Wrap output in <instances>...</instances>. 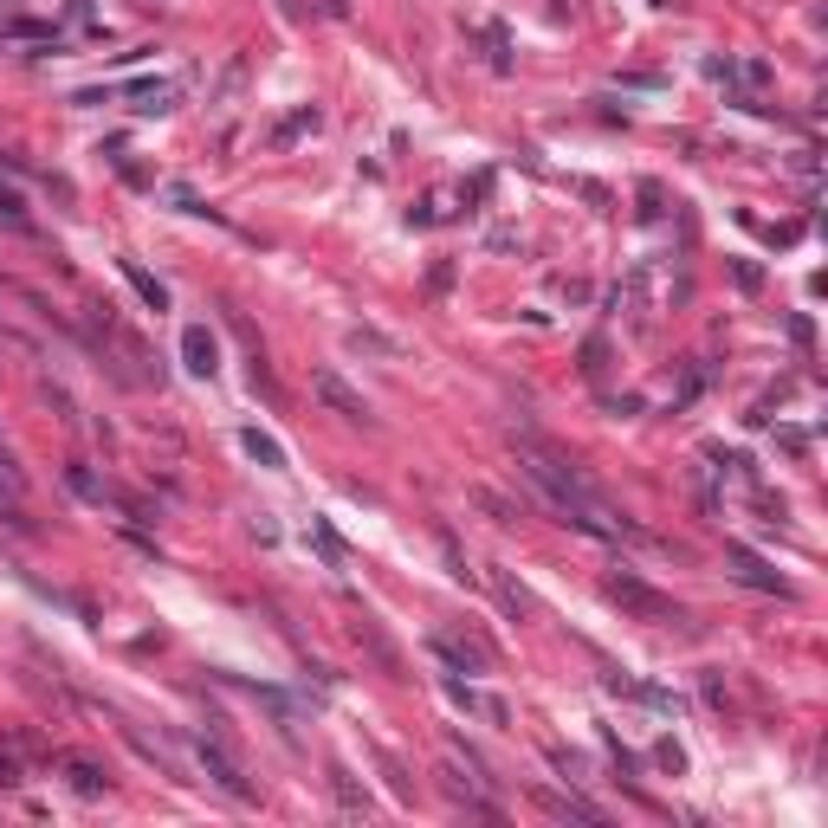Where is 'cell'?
<instances>
[{
    "instance_id": "cb8c5ba5",
    "label": "cell",
    "mask_w": 828,
    "mask_h": 828,
    "mask_svg": "<svg viewBox=\"0 0 828 828\" xmlns=\"http://www.w3.org/2000/svg\"><path fill=\"white\" fill-rule=\"evenodd\" d=\"M576 195H583L589 207H602V214H609V207H615V195H609V188H602V182H576Z\"/></svg>"
},
{
    "instance_id": "4fadbf2b",
    "label": "cell",
    "mask_w": 828,
    "mask_h": 828,
    "mask_svg": "<svg viewBox=\"0 0 828 828\" xmlns=\"http://www.w3.org/2000/svg\"><path fill=\"white\" fill-rule=\"evenodd\" d=\"M356 641H363V647H369V654H376V660H382V673H395V680H402V654H395V647H389V641H382V628H376V621H369V615H363V621H356Z\"/></svg>"
},
{
    "instance_id": "2e32d148",
    "label": "cell",
    "mask_w": 828,
    "mask_h": 828,
    "mask_svg": "<svg viewBox=\"0 0 828 828\" xmlns=\"http://www.w3.org/2000/svg\"><path fill=\"white\" fill-rule=\"evenodd\" d=\"M0 227H7V233H20V240H33V214H26V201L20 195H13V188H0Z\"/></svg>"
},
{
    "instance_id": "d6986e66",
    "label": "cell",
    "mask_w": 828,
    "mask_h": 828,
    "mask_svg": "<svg viewBox=\"0 0 828 828\" xmlns=\"http://www.w3.org/2000/svg\"><path fill=\"white\" fill-rule=\"evenodd\" d=\"M473 505H479V512H492L499 524H518V518H524V505H512V499H499V492H492V486H479V492H473Z\"/></svg>"
},
{
    "instance_id": "9c48e42d",
    "label": "cell",
    "mask_w": 828,
    "mask_h": 828,
    "mask_svg": "<svg viewBox=\"0 0 828 828\" xmlns=\"http://www.w3.org/2000/svg\"><path fill=\"white\" fill-rule=\"evenodd\" d=\"M0 512H7L13 524H26V479H20V466L0 453Z\"/></svg>"
},
{
    "instance_id": "5bb4252c",
    "label": "cell",
    "mask_w": 828,
    "mask_h": 828,
    "mask_svg": "<svg viewBox=\"0 0 828 828\" xmlns=\"http://www.w3.org/2000/svg\"><path fill=\"white\" fill-rule=\"evenodd\" d=\"M240 447L253 453V460L266 466V473H285V447H279V440H272V434H259V427H246V434H240Z\"/></svg>"
},
{
    "instance_id": "ac0fdd59",
    "label": "cell",
    "mask_w": 828,
    "mask_h": 828,
    "mask_svg": "<svg viewBox=\"0 0 828 828\" xmlns=\"http://www.w3.org/2000/svg\"><path fill=\"white\" fill-rule=\"evenodd\" d=\"M130 98H136V110L149 117V110H169V104H175V85H169V78H156V85H130Z\"/></svg>"
},
{
    "instance_id": "30bf717a",
    "label": "cell",
    "mask_w": 828,
    "mask_h": 828,
    "mask_svg": "<svg viewBox=\"0 0 828 828\" xmlns=\"http://www.w3.org/2000/svg\"><path fill=\"white\" fill-rule=\"evenodd\" d=\"M486 583H492V596H499V609H505V615H537V602L512 583V570H499V563H492V570H486Z\"/></svg>"
},
{
    "instance_id": "3957f363",
    "label": "cell",
    "mask_w": 828,
    "mask_h": 828,
    "mask_svg": "<svg viewBox=\"0 0 828 828\" xmlns=\"http://www.w3.org/2000/svg\"><path fill=\"white\" fill-rule=\"evenodd\" d=\"M725 570L738 576V583H751V589H764V596H790V583H783L777 570H770L757 550H744V544H725Z\"/></svg>"
},
{
    "instance_id": "7402d4cb",
    "label": "cell",
    "mask_w": 828,
    "mask_h": 828,
    "mask_svg": "<svg viewBox=\"0 0 828 828\" xmlns=\"http://www.w3.org/2000/svg\"><path fill=\"white\" fill-rule=\"evenodd\" d=\"M311 544H317V557H324L330 570H343V544H337V531H330V524H311Z\"/></svg>"
},
{
    "instance_id": "ffe728a7",
    "label": "cell",
    "mask_w": 828,
    "mask_h": 828,
    "mask_svg": "<svg viewBox=\"0 0 828 828\" xmlns=\"http://www.w3.org/2000/svg\"><path fill=\"white\" fill-rule=\"evenodd\" d=\"M350 350H369V356H402V343L382 337V330H350Z\"/></svg>"
},
{
    "instance_id": "9a60e30c",
    "label": "cell",
    "mask_w": 828,
    "mask_h": 828,
    "mask_svg": "<svg viewBox=\"0 0 828 828\" xmlns=\"http://www.w3.org/2000/svg\"><path fill=\"white\" fill-rule=\"evenodd\" d=\"M65 777H72L78 796H104V790H110V777H104L98 764H85V757H65Z\"/></svg>"
},
{
    "instance_id": "ba28073f",
    "label": "cell",
    "mask_w": 828,
    "mask_h": 828,
    "mask_svg": "<svg viewBox=\"0 0 828 828\" xmlns=\"http://www.w3.org/2000/svg\"><path fill=\"white\" fill-rule=\"evenodd\" d=\"M330 796H337L343 816H369V790H363V783H356L343 764H330Z\"/></svg>"
},
{
    "instance_id": "e0dca14e",
    "label": "cell",
    "mask_w": 828,
    "mask_h": 828,
    "mask_svg": "<svg viewBox=\"0 0 828 828\" xmlns=\"http://www.w3.org/2000/svg\"><path fill=\"white\" fill-rule=\"evenodd\" d=\"M123 279H130V285H136V298H143V305H149V311H169V292H162V285H156V279H149V272H143V266H136V259H123Z\"/></svg>"
},
{
    "instance_id": "8992f818",
    "label": "cell",
    "mask_w": 828,
    "mask_h": 828,
    "mask_svg": "<svg viewBox=\"0 0 828 828\" xmlns=\"http://www.w3.org/2000/svg\"><path fill=\"white\" fill-rule=\"evenodd\" d=\"M311 389H317V395H324V402H330V408H337V414H343V421H369V402H363V395H356V389H350V382H343V376H337V369H317V376H311Z\"/></svg>"
},
{
    "instance_id": "52a82bcc",
    "label": "cell",
    "mask_w": 828,
    "mask_h": 828,
    "mask_svg": "<svg viewBox=\"0 0 828 828\" xmlns=\"http://www.w3.org/2000/svg\"><path fill=\"white\" fill-rule=\"evenodd\" d=\"M427 647H434V654L447 660L453 673H479V667H486V660H492V647H486V641H453V634H434V641H427Z\"/></svg>"
},
{
    "instance_id": "8fae6325",
    "label": "cell",
    "mask_w": 828,
    "mask_h": 828,
    "mask_svg": "<svg viewBox=\"0 0 828 828\" xmlns=\"http://www.w3.org/2000/svg\"><path fill=\"white\" fill-rule=\"evenodd\" d=\"M537 803H544L550 816H563V822H602V809H596V803H583V796H557V790H537Z\"/></svg>"
},
{
    "instance_id": "7a4b0ae2",
    "label": "cell",
    "mask_w": 828,
    "mask_h": 828,
    "mask_svg": "<svg viewBox=\"0 0 828 828\" xmlns=\"http://www.w3.org/2000/svg\"><path fill=\"white\" fill-rule=\"evenodd\" d=\"M195 757H201V770H207V783H220V790L233 796V803H259V790H253V777L240 770V757L227 751L220 738H195Z\"/></svg>"
},
{
    "instance_id": "277c9868",
    "label": "cell",
    "mask_w": 828,
    "mask_h": 828,
    "mask_svg": "<svg viewBox=\"0 0 828 828\" xmlns=\"http://www.w3.org/2000/svg\"><path fill=\"white\" fill-rule=\"evenodd\" d=\"M182 369H188V376H201V382H214L220 343H214V330H207V324H188L182 330Z\"/></svg>"
},
{
    "instance_id": "5b68a950",
    "label": "cell",
    "mask_w": 828,
    "mask_h": 828,
    "mask_svg": "<svg viewBox=\"0 0 828 828\" xmlns=\"http://www.w3.org/2000/svg\"><path fill=\"white\" fill-rule=\"evenodd\" d=\"M447 699L460 712H473V719H486V725H512V706H505L499 693H479V686H466V680H447Z\"/></svg>"
},
{
    "instance_id": "7c38bea8",
    "label": "cell",
    "mask_w": 828,
    "mask_h": 828,
    "mask_svg": "<svg viewBox=\"0 0 828 828\" xmlns=\"http://www.w3.org/2000/svg\"><path fill=\"white\" fill-rule=\"evenodd\" d=\"M317 123H324V117H317V104H298L292 117H285L279 130H272V149H292L298 136H311V130H317Z\"/></svg>"
},
{
    "instance_id": "603a6c76",
    "label": "cell",
    "mask_w": 828,
    "mask_h": 828,
    "mask_svg": "<svg viewBox=\"0 0 828 828\" xmlns=\"http://www.w3.org/2000/svg\"><path fill=\"white\" fill-rule=\"evenodd\" d=\"M654 764L680 777V770H686V751H680V744H673V738H660V744H654Z\"/></svg>"
},
{
    "instance_id": "44dd1931",
    "label": "cell",
    "mask_w": 828,
    "mask_h": 828,
    "mask_svg": "<svg viewBox=\"0 0 828 828\" xmlns=\"http://www.w3.org/2000/svg\"><path fill=\"white\" fill-rule=\"evenodd\" d=\"M583 376H589V382L609 376V343H602V337H589V343H583Z\"/></svg>"
},
{
    "instance_id": "6da1fadb",
    "label": "cell",
    "mask_w": 828,
    "mask_h": 828,
    "mask_svg": "<svg viewBox=\"0 0 828 828\" xmlns=\"http://www.w3.org/2000/svg\"><path fill=\"white\" fill-rule=\"evenodd\" d=\"M602 596H609L621 615H634V621H654V628H680V621H686V609H680V602H673V596H660L654 583H641L634 570H609V576H602Z\"/></svg>"
}]
</instances>
